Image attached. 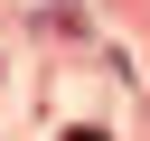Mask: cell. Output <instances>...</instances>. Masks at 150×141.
Here are the masks:
<instances>
[{
	"label": "cell",
	"mask_w": 150,
	"mask_h": 141,
	"mask_svg": "<svg viewBox=\"0 0 150 141\" xmlns=\"http://www.w3.org/2000/svg\"><path fill=\"white\" fill-rule=\"evenodd\" d=\"M66 141H103V132H66Z\"/></svg>",
	"instance_id": "cell-1"
}]
</instances>
